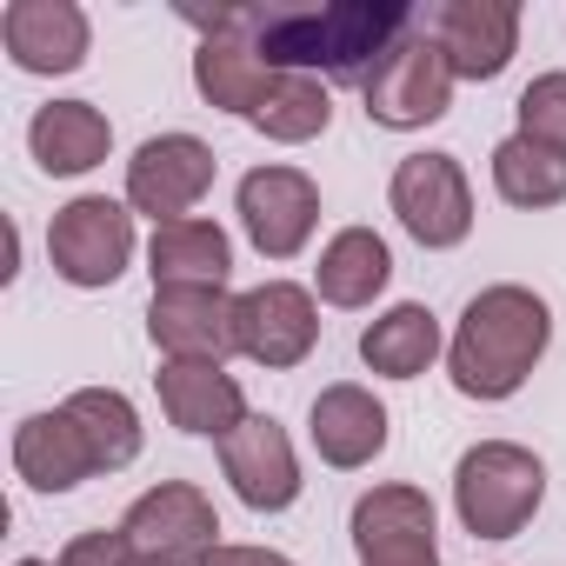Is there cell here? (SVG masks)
Segmentation results:
<instances>
[{
	"label": "cell",
	"instance_id": "cell-18",
	"mask_svg": "<svg viewBox=\"0 0 566 566\" xmlns=\"http://www.w3.org/2000/svg\"><path fill=\"white\" fill-rule=\"evenodd\" d=\"M314 453L327 460V467H367L380 447H387V407L367 394V387H354V380H340V387H327L321 400H314Z\"/></svg>",
	"mask_w": 566,
	"mask_h": 566
},
{
	"label": "cell",
	"instance_id": "cell-8",
	"mask_svg": "<svg viewBox=\"0 0 566 566\" xmlns=\"http://www.w3.org/2000/svg\"><path fill=\"white\" fill-rule=\"evenodd\" d=\"M420 28L447 54L453 81L506 74V61L520 48V8L513 0H440V8H420Z\"/></svg>",
	"mask_w": 566,
	"mask_h": 566
},
{
	"label": "cell",
	"instance_id": "cell-4",
	"mask_svg": "<svg viewBox=\"0 0 566 566\" xmlns=\"http://www.w3.org/2000/svg\"><path fill=\"white\" fill-rule=\"evenodd\" d=\"M546 500V467L513 440H480L453 467V506L473 539H513Z\"/></svg>",
	"mask_w": 566,
	"mask_h": 566
},
{
	"label": "cell",
	"instance_id": "cell-30",
	"mask_svg": "<svg viewBox=\"0 0 566 566\" xmlns=\"http://www.w3.org/2000/svg\"><path fill=\"white\" fill-rule=\"evenodd\" d=\"M21 566H48V559H21Z\"/></svg>",
	"mask_w": 566,
	"mask_h": 566
},
{
	"label": "cell",
	"instance_id": "cell-14",
	"mask_svg": "<svg viewBox=\"0 0 566 566\" xmlns=\"http://www.w3.org/2000/svg\"><path fill=\"white\" fill-rule=\"evenodd\" d=\"M220 467L233 480V493L253 506V513H287L301 500V460H294V440L280 433L266 413H247L227 440H220Z\"/></svg>",
	"mask_w": 566,
	"mask_h": 566
},
{
	"label": "cell",
	"instance_id": "cell-26",
	"mask_svg": "<svg viewBox=\"0 0 566 566\" xmlns=\"http://www.w3.org/2000/svg\"><path fill=\"white\" fill-rule=\"evenodd\" d=\"M520 134L566 154V74H539V81L520 94Z\"/></svg>",
	"mask_w": 566,
	"mask_h": 566
},
{
	"label": "cell",
	"instance_id": "cell-20",
	"mask_svg": "<svg viewBox=\"0 0 566 566\" xmlns=\"http://www.w3.org/2000/svg\"><path fill=\"white\" fill-rule=\"evenodd\" d=\"M28 147H34V160H41L48 174H87V167L107 160L114 127H107V114L87 107V101H54V107L34 114Z\"/></svg>",
	"mask_w": 566,
	"mask_h": 566
},
{
	"label": "cell",
	"instance_id": "cell-6",
	"mask_svg": "<svg viewBox=\"0 0 566 566\" xmlns=\"http://www.w3.org/2000/svg\"><path fill=\"white\" fill-rule=\"evenodd\" d=\"M48 260L67 287H114L134 260V213L107 193H81L48 227Z\"/></svg>",
	"mask_w": 566,
	"mask_h": 566
},
{
	"label": "cell",
	"instance_id": "cell-21",
	"mask_svg": "<svg viewBox=\"0 0 566 566\" xmlns=\"http://www.w3.org/2000/svg\"><path fill=\"white\" fill-rule=\"evenodd\" d=\"M321 301L327 307H374V294H387L394 280V253L374 227H340L321 253Z\"/></svg>",
	"mask_w": 566,
	"mask_h": 566
},
{
	"label": "cell",
	"instance_id": "cell-13",
	"mask_svg": "<svg viewBox=\"0 0 566 566\" xmlns=\"http://www.w3.org/2000/svg\"><path fill=\"white\" fill-rule=\"evenodd\" d=\"M321 220V193L301 167H253L240 180V227L266 260H294Z\"/></svg>",
	"mask_w": 566,
	"mask_h": 566
},
{
	"label": "cell",
	"instance_id": "cell-1",
	"mask_svg": "<svg viewBox=\"0 0 566 566\" xmlns=\"http://www.w3.org/2000/svg\"><path fill=\"white\" fill-rule=\"evenodd\" d=\"M187 21L200 34L247 41L273 74H327V81L367 87L387 48L407 41L413 8H400V0H340V8H220Z\"/></svg>",
	"mask_w": 566,
	"mask_h": 566
},
{
	"label": "cell",
	"instance_id": "cell-5",
	"mask_svg": "<svg viewBox=\"0 0 566 566\" xmlns=\"http://www.w3.org/2000/svg\"><path fill=\"white\" fill-rule=\"evenodd\" d=\"M360 94H367V120H380V127H394V134L427 127V120H440V114L453 107V67H447V54L433 48V34L420 28V8H413L407 41L387 48V61L367 74Z\"/></svg>",
	"mask_w": 566,
	"mask_h": 566
},
{
	"label": "cell",
	"instance_id": "cell-28",
	"mask_svg": "<svg viewBox=\"0 0 566 566\" xmlns=\"http://www.w3.org/2000/svg\"><path fill=\"white\" fill-rule=\"evenodd\" d=\"M200 566H294L287 553H266V546H213Z\"/></svg>",
	"mask_w": 566,
	"mask_h": 566
},
{
	"label": "cell",
	"instance_id": "cell-2",
	"mask_svg": "<svg viewBox=\"0 0 566 566\" xmlns=\"http://www.w3.org/2000/svg\"><path fill=\"white\" fill-rule=\"evenodd\" d=\"M140 453V413L114 387H81L54 413L21 420L14 433V467L34 493H67L94 473H120Z\"/></svg>",
	"mask_w": 566,
	"mask_h": 566
},
{
	"label": "cell",
	"instance_id": "cell-19",
	"mask_svg": "<svg viewBox=\"0 0 566 566\" xmlns=\"http://www.w3.org/2000/svg\"><path fill=\"white\" fill-rule=\"evenodd\" d=\"M147 266H154V287H227L233 247L213 220H167L154 227Z\"/></svg>",
	"mask_w": 566,
	"mask_h": 566
},
{
	"label": "cell",
	"instance_id": "cell-23",
	"mask_svg": "<svg viewBox=\"0 0 566 566\" xmlns=\"http://www.w3.org/2000/svg\"><path fill=\"white\" fill-rule=\"evenodd\" d=\"M433 354H440V321H433L427 307H413V301L394 307V314H380V321L360 334V360H367L374 374H387V380L427 374Z\"/></svg>",
	"mask_w": 566,
	"mask_h": 566
},
{
	"label": "cell",
	"instance_id": "cell-12",
	"mask_svg": "<svg viewBox=\"0 0 566 566\" xmlns=\"http://www.w3.org/2000/svg\"><path fill=\"white\" fill-rule=\"evenodd\" d=\"M354 546L360 566H440L433 500L420 486H374L354 500Z\"/></svg>",
	"mask_w": 566,
	"mask_h": 566
},
{
	"label": "cell",
	"instance_id": "cell-9",
	"mask_svg": "<svg viewBox=\"0 0 566 566\" xmlns=\"http://www.w3.org/2000/svg\"><path fill=\"white\" fill-rule=\"evenodd\" d=\"M394 213L420 247H460L473 233V193L453 154H407L394 167Z\"/></svg>",
	"mask_w": 566,
	"mask_h": 566
},
{
	"label": "cell",
	"instance_id": "cell-17",
	"mask_svg": "<svg viewBox=\"0 0 566 566\" xmlns=\"http://www.w3.org/2000/svg\"><path fill=\"white\" fill-rule=\"evenodd\" d=\"M160 407L180 433H207V440H227L247 420L240 380L220 374L213 360H167L160 367Z\"/></svg>",
	"mask_w": 566,
	"mask_h": 566
},
{
	"label": "cell",
	"instance_id": "cell-29",
	"mask_svg": "<svg viewBox=\"0 0 566 566\" xmlns=\"http://www.w3.org/2000/svg\"><path fill=\"white\" fill-rule=\"evenodd\" d=\"M134 566H167V559H147V553H140V559H134Z\"/></svg>",
	"mask_w": 566,
	"mask_h": 566
},
{
	"label": "cell",
	"instance_id": "cell-10",
	"mask_svg": "<svg viewBox=\"0 0 566 566\" xmlns=\"http://www.w3.org/2000/svg\"><path fill=\"white\" fill-rule=\"evenodd\" d=\"M207 187H213V147L193 134H160L127 160V207L154 213V227L193 220Z\"/></svg>",
	"mask_w": 566,
	"mask_h": 566
},
{
	"label": "cell",
	"instance_id": "cell-24",
	"mask_svg": "<svg viewBox=\"0 0 566 566\" xmlns=\"http://www.w3.org/2000/svg\"><path fill=\"white\" fill-rule=\"evenodd\" d=\"M493 187L506 207H559L566 200V154L526 134H506L493 147Z\"/></svg>",
	"mask_w": 566,
	"mask_h": 566
},
{
	"label": "cell",
	"instance_id": "cell-16",
	"mask_svg": "<svg viewBox=\"0 0 566 566\" xmlns=\"http://www.w3.org/2000/svg\"><path fill=\"white\" fill-rule=\"evenodd\" d=\"M0 41L28 74H74L87 61V14L74 0H14L0 14Z\"/></svg>",
	"mask_w": 566,
	"mask_h": 566
},
{
	"label": "cell",
	"instance_id": "cell-22",
	"mask_svg": "<svg viewBox=\"0 0 566 566\" xmlns=\"http://www.w3.org/2000/svg\"><path fill=\"white\" fill-rule=\"evenodd\" d=\"M193 81H200V94L213 101V107H227V114H260V101H266V87H273V67L247 48V41H227V34H207L200 41V54H193Z\"/></svg>",
	"mask_w": 566,
	"mask_h": 566
},
{
	"label": "cell",
	"instance_id": "cell-7",
	"mask_svg": "<svg viewBox=\"0 0 566 566\" xmlns=\"http://www.w3.org/2000/svg\"><path fill=\"white\" fill-rule=\"evenodd\" d=\"M120 533L134 539V553L147 559H167V566H200L213 546H220V520H213V500L187 480H160L154 493H140L120 520Z\"/></svg>",
	"mask_w": 566,
	"mask_h": 566
},
{
	"label": "cell",
	"instance_id": "cell-11",
	"mask_svg": "<svg viewBox=\"0 0 566 566\" xmlns=\"http://www.w3.org/2000/svg\"><path fill=\"white\" fill-rule=\"evenodd\" d=\"M233 334H240V354L253 367H301L321 340L314 294L294 287V280H266V287L233 301Z\"/></svg>",
	"mask_w": 566,
	"mask_h": 566
},
{
	"label": "cell",
	"instance_id": "cell-27",
	"mask_svg": "<svg viewBox=\"0 0 566 566\" xmlns=\"http://www.w3.org/2000/svg\"><path fill=\"white\" fill-rule=\"evenodd\" d=\"M134 559H140V553H134V539H127L120 526H114V533L101 526V533H81V539H67V553H61L54 566H134Z\"/></svg>",
	"mask_w": 566,
	"mask_h": 566
},
{
	"label": "cell",
	"instance_id": "cell-15",
	"mask_svg": "<svg viewBox=\"0 0 566 566\" xmlns=\"http://www.w3.org/2000/svg\"><path fill=\"white\" fill-rule=\"evenodd\" d=\"M147 334L167 360H213L220 367L227 354H240L227 287H154Z\"/></svg>",
	"mask_w": 566,
	"mask_h": 566
},
{
	"label": "cell",
	"instance_id": "cell-25",
	"mask_svg": "<svg viewBox=\"0 0 566 566\" xmlns=\"http://www.w3.org/2000/svg\"><path fill=\"white\" fill-rule=\"evenodd\" d=\"M327 120H334V101H327V87L314 74H273V87H266V101L253 114V127L266 140H287V147L327 134Z\"/></svg>",
	"mask_w": 566,
	"mask_h": 566
},
{
	"label": "cell",
	"instance_id": "cell-3",
	"mask_svg": "<svg viewBox=\"0 0 566 566\" xmlns=\"http://www.w3.org/2000/svg\"><path fill=\"white\" fill-rule=\"evenodd\" d=\"M546 340H553V314L533 287H486V294L467 301L460 334L447 347L453 387L467 400H506V394L526 387Z\"/></svg>",
	"mask_w": 566,
	"mask_h": 566
}]
</instances>
